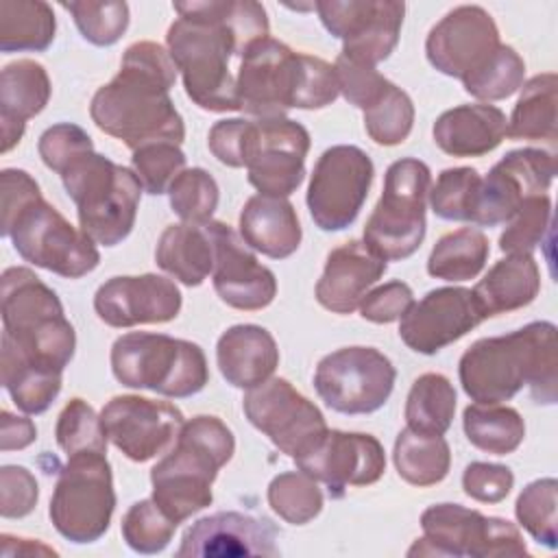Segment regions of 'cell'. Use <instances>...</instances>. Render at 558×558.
Here are the masks:
<instances>
[{"label":"cell","mask_w":558,"mask_h":558,"mask_svg":"<svg viewBox=\"0 0 558 558\" xmlns=\"http://www.w3.org/2000/svg\"><path fill=\"white\" fill-rule=\"evenodd\" d=\"M371 157L351 144H338L327 148L310 179L307 209L314 225L320 231H342L357 218L371 183H373Z\"/></svg>","instance_id":"9a60e30c"},{"label":"cell","mask_w":558,"mask_h":558,"mask_svg":"<svg viewBox=\"0 0 558 558\" xmlns=\"http://www.w3.org/2000/svg\"><path fill=\"white\" fill-rule=\"evenodd\" d=\"M216 362L227 384L251 390L270 379L279 366V349L268 329L233 325L218 338Z\"/></svg>","instance_id":"f1b7e54d"},{"label":"cell","mask_w":558,"mask_h":558,"mask_svg":"<svg viewBox=\"0 0 558 558\" xmlns=\"http://www.w3.org/2000/svg\"><path fill=\"white\" fill-rule=\"evenodd\" d=\"M551 233V198L536 194L525 198L499 235L504 253H532Z\"/></svg>","instance_id":"7dc6e473"},{"label":"cell","mask_w":558,"mask_h":558,"mask_svg":"<svg viewBox=\"0 0 558 558\" xmlns=\"http://www.w3.org/2000/svg\"><path fill=\"white\" fill-rule=\"evenodd\" d=\"M179 17L166 35L168 54L185 94L205 111H240L229 59L268 37V15L253 0L174 2Z\"/></svg>","instance_id":"6da1fadb"},{"label":"cell","mask_w":558,"mask_h":558,"mask_svg":"<svg viewBox=\"0 0 558 558\" xmlns=\"http://www.w3.org/2000/svg\"><path fill=\"white\" fill-rule=\"evenodd\" d=\"M541 290V270L532 253H508L475 283L473 296L484 318L530 305Z\"/></svg>","instance_id":"4dcf8cb0"},{"label":"cell","mask_w":558,"mask_h":558,"mask_svg":"<svg viewBox=\"0 0 558 558\" xmlns=\"http://www.w3.org/2000/svg\"><path fill=\"white\" fill-rule=\"evenodd\" d=\"M37 438V427L26 416H13L9 410H2L0 418V449L13 451L24 449Z\"/></svg>","instance_id":"680465c9"},{"label":"cell","mask_w":558,"mask_h":558,"mask_svg":"<svg viewBox=\"0 0 558 558\" xmlns=\"http://www.w3.org/2000/svg\"><path fill=\"white\" fill-rule=\"evenodd\" d=\"M170 207L183 222H209L220 198L216 179L203 168H185L168 187Z\"/></svg>","instance_id":"ee69618b"},{"label":"cell","mask_w":558,"mask_h":558,"mask_svg":"<svg viewBox=\"0 0 558 558\" xmlns=\"http://www.w3.org/2000/svg\"><path fill=\"white\" fill-rule=\"evenodd\" d=\"M462 427L473 447L493 456L512 453L525 438L523 416L514 408L499 403L466 405Z\"/></svg>","instance_id":"8d00e7d4"},{"label":"cell","mask_w":558,"mask_h":558,"mask_svg":"<svg viewBox=\"0 0 558 558\" xmlns=\"http://www.w3.org/2000/svg\"><path fill=\"white\" fill-rule=\"evenodd\" d=\"M235 92L240 111L255 118H281L294 107L323 109L331 105L340 87L331 63L294 52L268 35L242 54Z\"/></svg>","instance_id":"5b68a950"},{"label":"cell","mask_w":558,"mask_h":558,"mask_svg":"<svg viewBox=\"0 0 558 558\" xmlns=\"http://www.w3.org/2000/svg\"><path fill=\"white\" fill-rule=\"evenodd\" d=\"M131 166L142 183V190L153 196H159L168 192L177 174L185 170V155L179 148V144L153 142L133 150Z\"/></svg>","instance_id":"f907efd6"},{"label":"cell","mask_w":558,"mask_h":558,"mask_svg":"<svg viewBox=\"0 0 558 558\" xmlns=\"http://www.w3.org/2000/svg\"><path fill=\"white\" fill-rule=\"evenodd\" d=\"M94 310L109 327L168 323L179 316L181 292L161 275L111 277L94 294Z\"/></svg>","instance_id":"cb8c5ba5"},{"label":"cell","mask_w":558,"mask_h":558,"mask_svg":"<svg viewBox=\"0 0 558 558\" xmlns=\"http://www.w3.org/2000/svg\"><path fill=\"white\" fill-rule=\"evenodd\" d=\"M556 87L554 72L536 74L525 85L508 120V137L527 142H556Z\"/></svg>","instance_id":"d590c367"},{"label":"cell","mask_w":558,"mask_h":558,"mask_svg":"<svg viewBox=\"0 0 558 558\" xmlns=\"http://www.w3.org/2000/svg\"><path fill=\"white\" fill-rule=\"evenodd\" d=\"M100 423L113 447L133 462H146L174 445L185 421L170 401L118 395L100 410Z\"/></svg>","instance_id":"d6986e66"},{"label":"cell","mask_w":558,"mask_h":558,"mask_svg":"<svg viewBox=\"0 0 558 558\" xmlns=\"http://www.w3.org/2000/svg\"><path fill=\"white\" fill-rule=\"evenodd\" d=\"M414 124V105L410 96L395 83L386 96L364 111V129L379 146H397L408 140Z\"/></svg>","instance_id":"681fc988"},{"label":"cell","mask_w":558,"mask_h":558,"mask_svg":"<svg viewBox=\"0 0 558 558\" xmlns=\"http://www.w3.org/2000/svg\"><path fill=\"white\" fill-rule=\"evenodd\" d=\"M414 303L412 288L403 281H388L371 292L360 303V314L364 320L386 325L399 320L408 307Z\"/></svg>","instance_id":"9f6ffc18"},{"label":"cell","mask_w":558,"mask_h":558,"mask_svg":"<svg viewBox=\"0 0 558 558\" xmlns=\"http://www.w3.org/2000/svg\"><path fill=\"white\" fill-rule=\"evenodd\" d=\"M392 460L401 480L425 488L447 477L451 466V451L442 436L405 427L395 440Z\"/></svg>","instance_id":"e575fe53"},{"label":"cell","mask_w":558,"mask_h":558,"mask_svg":"<svg viewBox=\"0 0 558 558\" xmlns=\"http://www.w3.org/2000/svg\"><path fill=\"white\" fill-rule=\"evenodd\" d=\"M397 371L375 347H344L325 355L314 388L327 408L340 414H371L392 395Z\"/></svg>","instance_id":"4fadbf2b"},{"label":"cell","mask_w":558,"mask_h":558,"mask_svg":"<svg viewBox=\"0 0 558 558\" xmlns=\"http://www.w3.org/2000/svg\"><path fill=\"white\" fill-rule=\"evenodd\" d=\"M480 181H482L480 172L469 166L442 170L436 183L429 187L427 198H429L432 211L442 220L471 222Z\"/></svg>","instance_id":"7bdbcfd3"},{"label":"cell","mask_w":558,"mask_h":558,"mask_svg":"<svg viewBox=\"0 0 558 558\" xmlns=\"http://www.w3.org/2000/svg\"><path fill=\"white\" fill-rule=\"evenodd\" d=\"M301 235L296 209L288 198L255 194L240 211V238L266 257H290L299 248Z\"/></svg>","instance_id":"f546056e"},{"label":"cell","mask_w":558,"mask_h":558,"mask_svg":"<svg viewBox=\"0 0 558 558\" xmlns=\"http://www.w3.org/2000/svg\"><path fill=\"white\" fill-rule=\"evenodd\" d=\"M242 410L248 423L292 460L312 451L329 429L318 405L283 377H270L251 388Z\"/></svg>","instance_id":"2e32d148"},{"label":"cell","mask_w":558,"mask_h":558,"mask_svg":"<svg viewBox=\"0 0 558 558\" xmlns=\"http://www.w3.org/2000/svg\"><path fill=\"white\" fill-rule=\"evenodd\" d=\"M76 205L81 231L102 246L120 244L135 225L142 183L137 174L94 148L72 159L59 174Z\"/></svg>","instance_id":"ba28073f"},{"label":"cell","mask_w":558,"mask_h":558,"mask_svg":"<svg viewBox=\"0 0 558 558\" xmlns=\"http://www.w3.org/2000/svg\"><path fill=\"white\" fill-rule=\"evenodd\" d=\"M2 338L26 360L63 373L74 357L76 333L63 305L31 268L11 266L0 277Z\"/></svg>","instance_id":"52a82bcc"},{"label":"cell","mask_w":558,"mask_h":558,"mask_svg":"<svg viewBox=\"0 0 558 558\" xmlns=\"http://www.w3.org/2000/svg\"><path fill=\"white\" fill-rule=\"evenodd\" d=\"M174 81L168 50L155 41H135L124 50L120 72L94 94L89 116L131 150L153 142L181 144L185 124L170 98Z\"/></svg>","instance_id":"7a4b0ae2"},{"label":"cell","mask_w":558,"mask_h":558,"mask_svg":"<svg viewBox=\"0 0 558 558\" xmlns=\"http://www.w3.org/2000/svg\"><path fill=\"white\" fill-rule=\"evenodd\" d=\"M432 133L442 153L451 157H480L506 140L508 120L495 105H460L440 113Z\"/></svg>","instance_id":"83f0119b"},{"label":"cell","mask_w":558,"mask_h":558,"mask_svg":"<svg viewBox=\"0 0 558 558\" xmlns=\"http://www.w3.org/2000/svg\"><path fill=\"white\" fill-rule=\"evenodd\" d=\"M39 499L35 475L26 466L4 464L0 469V514L20 519L33 512Z\"/></svg>","instance_id":"db71d44e"},{"label":"cell","mask_w":558,"mask_h":558,"mask_svg":"<svg viewBox=\"0 0 558 558\" xmlns=\"http://www.w3.org/2000/svg\"><path fill=\"white\" fill-rule=\"evenodd\" d=\"M556 325L534 320L512 333L482 338L460 357L462 390L475 403H501L523 386L536 403H556Z\"/></svg>","instance_id":"3957f363"},{"label":"cell","mask_w":558,"mask_h":558,"mask_svg":"<svg viewBox=\"0 0 558 558\" xmlns=\"http://www.w3.org/2000/svg\"><path fill=\"white\" fill-rule=\"evenodd\" d=\"M92 137L76 124L70 122H61V124H52L48 126L37 144L39 157L41 161L54 170L57 174L63 172V168L76 159L78 155H83L85 150H92Z\"/></svg>","instance_id":"f5cc1de1"},{"label":"cell","mask_w":558,"mask_h":558,"mask_svg":"<svg viewBox=\"0 0 558 558\" xmlns=\"http://www.w3.org/2000/svg\"><path fill=\"white\" fill-rule=\"evenodd\" d=\"M525 78V63L521 54L501 44L495 54L473 74L462 78L464 92L480 100H504L512 96Z\"/></svg>","instance_id":"b9f144b4"},{"label":"cell","mask_w":558,"mask_h":558,"mask_svg":"<svg viewBox=\"0 0 558 558\" xmlns=\"http://www.w3.org/2000/svg\"><path fill=\"white\" fill-rule=\"evenodd\" d=\"M111 371L126 388H144L172 399L192 397L209 381L203 349L166 333L131 331L120 336L111 347Z\"/></svg>","instance_id":"9c48e42d"},{"label":"cell","mask_w":558,"mask_h":558,"mask_svg":"<svg viewBox=\"0 0 558 558\" xmlns=\"http://www.w3.org/2000/svg\"><path fill=\"white\" fill-rule=\"evenodd\" d=\"M57 31L52 7L44 0H0V50L44 52Z\"/></svg>","instance_id":"836d02e7"},{"label":"cell","mask_w":558,"mask_h":558,"mask_svg":"<svg viewBox=\"0 0 558 558\" xmlns=\"http://www.w3.org/2000/svg\"><path fill=\"white\" fill-rule=\"evenodd\" d=\"M155 262L183 286H201L214 270V242L207 225L179 222L166 227L155 248Z\"/></svg>","instance_id":"1f68e13d"},{"label":"cell","mask_w":558,"mask_h":558,"mask_svg":"<svg viewBox=\"0 0 558 558\" xmlns=\"http://www.w3.org/2000/svg\"><path fill=\"white\" fill-rule=\"evenodd\" d=\"M268 504L286 523L305 525L323 510V490L307 473L286 471L268 484Z\"/></svg>","instance_id":"ab89813d"},{"label":"cell","mask_w":558,"mask_h":558,"mask_svg":"<svg viewBox=\"0 0 558 558\" xmlns=\"http://www.w3.org/2000/svg\"><path fill=\"white\" fill-rule=\"evenodd\" d=\"M54 436H57V445L68 456H74L81 451L107 453L109 440L102 432L100 414H96L94 408L78 397L70 399L65 403V408L61 410V414L57 418Z\"/></svg>","instance_id":"bcb514c9"},{"label":"cell","mask_w":558,"mask_h":558,"mask_svg":"<svg viewBox=\"0 0 558 558\" xmlns=\"http://www.w3.org/2000/svg\"><path fill=\"white\" fill-rule=\"evenodd\" d=\"M558 482L554 477H543L530 482L517 497L514 514L517 521L527 530V534L549 547L556 549L558 545Z\"/></svg>","instance_id":"60d3db41"},{"label":"cell","mask_w":558,"mask_h":558,"mask_svg":"<svg viewBox=\"0 0 558 558\" xmlns=\"http://www.w3.org/2000/svg\"><path fill=\"white\" fill-rule=\"evenodd\" d=\"M421 527L423 538H416L408 556H527L525 541L514 523L501 517H486L460 504L429 506L421 514Z\"/></svg>","instance_id":"7c38bea8"},{"label":"cell","mask_w":558,"mask_h":558,"mask_svg":"<svg viewBox=\"0 0 558 558\" xmlns=\"http://www.w3.org/2000/svg\"><path fill=\"white\" fill-rule=\"evenodd\" d=\"M490 255L488 238L480 229L462 227L445 233L432 248L427 272L442 281L475 279Z\"/></svg>","instance_id":"74e56055"},{"label":"cell","mask_w":558,"mask_h":558,"mask_svg":"<svg viewBox=\"0 0 558 558\" xmlns=\"http://www.w3.org/2000/svg\"><path fill=\"white\" fill-rule=\"evenodd\" d=\"M214 242V290L233 310L255 312L277 296V279L257 262L244 240L222 220L205 222Z\"/></svg>","instance_id":"603a6c76"},{"label":"cell","mask_w":558,"mask_h":558,"mask_svg":"<svg viewBox=\"0 0 558 558\" xmlns=\"http://www.w3.org/2000/svg\"><path fill=\"white\" fill-rule=\"evenodd\" d=\"M277 534L279 530L266 517L235 510L216 512L198 519L185 530L177 556H277Z\"/></svg>","instance_id":"d4e9b609"},{"label":"cell","mask_w":558,"mask_h":558,"mask_svg":"<svg viewBox=\"0 0 558 558\" xmlns=\"http://www.w3.org/2000/svg\"><path fill=\"white\" fill-rule=\"evenodd\" d=\"M386 259L371 251L364 240H349L327 255L316 283V301L333 314H351L360 307L368 288L386 272Z\"/></svg>","instance_id":"484cf974"},{"label":"cell","mask_w":558,"mask_h":558,"mask_svg":"<svg viewBox=\"0 0 558 558\" xmlns=\"http://www.w3.org/2000/svg\"><path fill=\"white\" fill-rule=\"evenodd\" d=\"M0 231L11 238L24 262L65 279H81L98 266L96 242L44 201L37 181L26 170L4 168L0 172Z\"/></svg>","instance_id":"277c9868"},{"label":"cell","mask_w":558,"mask_h":558,"mask_svg":"<svg viewBox=\"0 0 558 558\" xmlns=\"http://www.w3.org/2000/svg\"><path fill=\"white\" fill-rule=\"evenodd\" d=\"M482 320L486 318L473 290L458 286L436 288L408 307L399 323V336L412 351L434 355L466 336Z\"/></svg>","instance_id":"7402d4cb"},{"label":"cell","mask_w":558,"mask_h":558,"mask_svg":"<svg viewBox=\"0 0 558 558\" xmlns=\"http://www.w3.org/2000/svg\"><path fill=\"white\" fill-rule=\"evenodd\" d=\"M74 17V24L83 39L94 46H113L129 26L126 2H96V0H72L61 2Z\"/></svg>","instance_id":"f6af8a7d"},{"label":"cell","mask_w":558,"mask_h":558,"mask_svg":"<svg viewBox=\"0 0 558 558\" xmlns=\"http://www.w3.org/2000/svg\"><path fill=\"white\" fill-rule=\"evenodd\" d=\"M456 390L440 373H425L414 379L405 399V423L414 432L442 436L453 421Z\"/></svg>","instance_id":"f35d334b"},{"label":"cell","mask_w":558,"mask_h":558,"mask_svg":"<svg viewBox=\"0 0 558 558\" xmlns=\"http://www.w3.org/2000/svg\"><path fill=\"white\" fill-rule=\"evenodd\" d=\"M514 475L506 464L471 462L462 473L464 493L482 504H499L512 490Z\"/></svg>","instance_id":"11a10c76"},{"label":"cell","mask_w":558,"mask_h":558,"mask_svg":"<svg viewBox=\"0 0 558 558\" xmlns=\"http://www.w3.org/2000/svg\"><path fill=\"white\" fill-rule=\"evenodd\" d=\"M307 150L310 133L301 122L286 116L248 120L242 168L259 194L286 198L303 183Z\"/></svg>","instance_id":"5bb4252c"},{"label":"cell","mask_w":558,"mask_h":558,"mask_svg":"<svg viewBox=\"0 0 558 558\" xmlns=\"http://www.w3.org/2000/svg\"><path fill=\"white\" fill-rule=\"evenodd\" d=\"M323 26L342 39V57L375 68L399 41L405 4L397 0H320L314 4Z\"/></svg>","instance_id":"e0dca14e"},{"label":"cell","mask_w":558,"mask_h":558,"mask_svg":"<svg viewBox=\"0 0 558 558\" xmlns=\"http://www.w3.org/2000/svg\"><path fill=\"white\" fill-rule=\"evenodd\" d=\"M244 118H231V120H218L209 131V150L211 155L229 166V168H242V146H244V131H246Z\"/></svg>","instance_id":"6f0895ef"},{"label":"cell","mask_w":558,"mask_h":558,"mask_svg":"<svg viewBox=\"0 0 558 558\" xmlns=\"http://www.w3.org/2000/svg\"><path fill=\"white\" fill-rule=\"evenodd\" d=\"M13 554H57V551L41 543H33L31 538H15V549H9L4 556H13Z\"/></svg>","instance_id":"91938a15"},{"label":"cell","mask_w":558,"mask_h":558,"mask_svg":"<svg viewBox=\"0 0 558 558\" xmlns=\"http://www.w3.org/2000/svg\"><path fill=\"white\" fill-rule=\"evenodd\" d=\"M113 510L116 490L107 453L68 456L50 497L48 514L54 530L72 543H94L109 530Z\"/></svg>","instance_id":"8fae6325"},{"label":"cell","mask_w":558,"mask_h":558,"mask_svg":"<svg viewBox=\"0 0 558 558\" xmlns=\"http://www.w3.org/2000/svg\"><path fill=\"white\" fill-rule=\"evenodd\" d=\"M0 342V379L13 403L26 414L46 412L61 392V373L26 360L4 338Z\"/></svg>","instance_id":"d6a6232c"},{"label":"cell","mask_w":558,"mask_h":558,"mask_svg":"<svg viewBox=\"0 0 558 558\" xmlns=\"http://www.w3.org/2000/svg\"><path fill=\"white\" fill-rule=\"evenodd\" d=\"M501 46L493 15L477 4L451 9L425 39L427 61L445 76L466 78Z\"/></svg>","instance_id":"44dd1931"},{"label":"cell","mask_w":558,"mask_h":558,"mask_svg":"<svg viewBox=\"0 0 558 558\" xmlns=\"http://www.w3.org/2000/svg\"><path fill=\"white\" fill-rule=\"evenodd\" d=\"M50 78L41 63L17 59L2 68L0 74V129L2 153L20 144L26 120L41 113L50 100Z\"/></svg>","instance_id":"4316f807"},{"label":"cell","mask_w":558,"mask_h":558,"mask_svg":"<svg viewBox=\"0 0 558 558\" xmlns=\"http://www.w3.org/2000/svg\"><path fill=\"white\" fill-rule=\"evenodd\" d=\"M554 177V153L543 148H517L506 153L480 181L471 225H506L525 198L547 194Z\"/></svg>","instance_id":"ac0fdd59"},{"label":"cell","mask_w":558,"mask_h":558,"mask_svg":"<svg viewBox=\"0 0 558 558\" xmlns=\"http://www.w3.org/2000/svg\"><path fill=\"white\" fill-rule=\"evenodd\" d=\"M294 464L325 484L331 499H342L349 486H371L384 475L386 453L371 434L327 429L316 447L296 458Z\"/></svg>","instance_id":"ffe728a7"},{"label":"cell","mask_w":558,"mask_h":558,"mask_svg":"<svg viewBox=\"0 0 558 558\" xmlns=\"http://www.w3.org/2000/svg\"><path fill=\"white\" fill-rule=\"evenodd\" d=\"M179 525L150 499L135 501L122 517V538L137 554H159L172 541Z\"/></svg>","instance_id":"c3c4849f"},{"label":"cell","mask_w":558,"mask_h":558,"mask_svg":"<svg viewBox=\"0 0 558 558\" xmlns=\"http://www.w3.org/2000/svg\"><path fill=\"white\" fill-rule=\"evenodd\" d=\"M233 451L235 438L218 416L185 421L174 447L150 469L153 501L170 521L183 523L211 504V484Z\"/></svg>","instance_id":"8992f818"},{"label":"cell","mask_w":558,"mask_h":558,"mask_svg":"<svg viewBox=\"0 0 558 558\" xmlns=\"http://www.w3.org/2000/svg\"><path fill=\"white\" fill-rule=\"evenodd\" d=\"M333 70H336V76H338L340 94L344 96V100L349 105L362 109V113L368 111L371 107H375L392 85L375 68L353 63L342 54H338V59L333 63Z\"/></svg>","instance_id":"816d5d0a"},{"label":"cell","mask_w":558,"mask_h":558,"mask_svg":"<svg viewBox=\"0 0 558 558\" xmlns=\"http://www.w3.org/2000/svg\"><path fill=\"white\" fill-rule=\"evenodd\" d=\"M432 187L427 163L397 159L384 177V192L364 225V244L386 262L414 255L425 238V205Z\"/></svg>","instance_id":"30bf717a"}]
</instances>
